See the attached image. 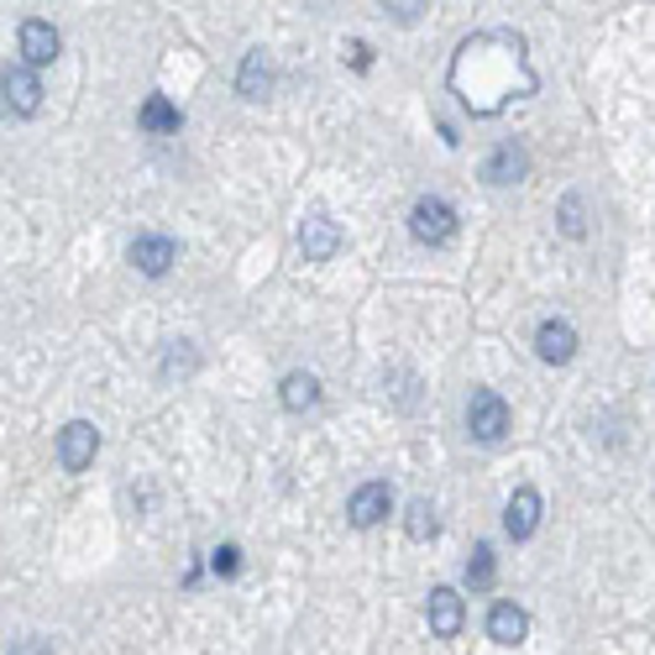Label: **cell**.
<instances>
[{
  "mask_svg": "<svg viewBox=\"0 0 655 655\" xmlns=\"http://www.w3.org/2000/svg\"><path fill=\"white\" fill-rule=\"evenodd\" d=\"M509 420H515V415H509V404L493 394V388H477V394L467 398V430L483 445L504 441V436H509Z\"/></svg>",
  "mask_w": 655,
  "mask_h": 655,
  "instance_id": "6da1fadb",
  "label": "cell"
},
{
  "mask_svg": "<svg viewBox=\"0 0 655 655\" xmlns=\"http://www.w3.org/2000/svg\"><path fill=\"white\" fill-rule=\"evenodd\" d=\"M451 231H456V211L445 205L441 194H425V200H415V211H409V236H415V241H425V247H441V241H451Z\"/></svg>",
  "mask_w": 655,
  "mask_h": 655,
  "instance_id": "7a4b0ae2",
  "label": "cell"
},
{
  "mask_svg": "<svg viewBox=\"0 0 655 655\" xmlns=\"http://www.w3.org/2000/svg\"><path fill=\"white\" fill-rule=\"evenodd\" d=\"M94 451H100V430L90 420H69L58 430V462H64V472H84L94 462Z\"/></svg>",
  "mask_w": 655,
  "mask_h": 655,
  "instance_id": "3957f363",
  "label": "cell"
},
{
  "mask_svg": "<svg viewBox=\"0 0 655 655\" xmlns=\"http://www.w3.org/2000/svg\"><path fill=\"white\" fill-rule=\"evenodd\" d=\"M425 619H430V630L441 634V640H456L462 624H467V603H462V592H456V587H430Z\"/></svg>",
  "mask_w": 655,
  "mask_h": 655,
  "instance_id": "277c9868",
  "label": "cell"
},
{
  "mask_svg": "<svg viewBox=\"0 0 655 655\" xmlns=\"http://www.w3.org/2000/svg\"><path fill=\"white\" fill-rule=\"evenodd\" d=\"M16 47H22V64L26 69H43V64H53L58 58V47H64V37H58V26L53 22H22V32H16Z\"/></svg>",
  "mask_w": 655,
  "mask_h": 655,
  "instance_id": "5b68a950",
  "label": "cell"
},
{
  "mask_svg": "<svg viewBox=\"0 0 655 655\" xmlns=\"http://www.w3.org/2000/svg\"><path fill=\"white\" fill-rule=\"evenodd\" d=\"M388 509H394V488H388V483H362V488L351 493L347 519L357 524V530H373V524L388 519Z\"/></svg>",
  "mask_w": 655,
  "mask_h": 655,
  "instance_id": "8992f818",
  "label": "cell"
},
{
  "mask_svg": "<svg viewBox=\"0 0 655 655\" xmlns=\"http://www.w3.org/2000/svg\"><path fill=\"white\" fill-rule=\"evenodd\" d=\"M300 247H305L309 262H330L347 247V236H341V226H336L330 215H309L305 226H300Z\"/></svg>",
  "mask_w": 655,
  "mask_h": 655,
  "instance_id": "52a82bcc",
  "label": "cell"
},
{
  "mask_svg": "<svg viewBox=\"0 0 655 655\" xmlns=\"http://www.w3.org/2000/svg\"><path fill=\"white\" fill-rule=\"evenodd\" d=\"M173 262H179V241L173 236H137L132 241V268L147 273V279H163Z\"/></svg>",
  "mask_w": 655,
  "mask_h": 655,
  "instance_id": "ba28073f",
  "label": "cell"
},
{
  "mask_svg": "<svg viewBox=\"0 0 655 655\" xmlns=\"http://www.w3.org/2000/svg\"><path fill=\"white\" fill-rule=\"evenodd\" d=\"M540 493L535 488H515V498L504 504V530H509V540H530L540 530Z\"/></svg>",
  "mask_w": 655,
  "mask_h": 655,
  "instance_id": "9c48e42d",
  "label": "cell"
},
{
  "mask_svg": "<svg viewBox=\"0 0 655 655\" xmlns=\"http://www.w3.org/2000/svg\"><path fill=\"white\" fill-rule=\"evenodd\" d=\"M535 351H540V362H551V368H566V362L577 357V330L566 326V320H540Z\"/></svg>",
  "mask_w": 655,
  "mask_h": 655,
  "instance_id": "30bf717a",
  "label": "cell"
},
{
  "mask_svg": "<svg viewBox=\"0 0 655 655\" xmlns=\"http://www.w3.org/2000/svg\"><path fill=\"white\" fill-rule=\"evenodd\" d=\"M0 90H5V111H16V116H37V105H43V84H37V74L32 69H5Z\"/></svg>",
  "mask_w": 655,
  "mask_h": 655,
  "instance_id": "8fae6325",
  "label": "cell"
},
{
  "mask_svg": "<svg viewBox=\"0 0 655 655\" xmlns=\"http://www.w3.org/2000/svg\"><path fill=\"white\" fill-rule=\"evenodd\" d=\"M524 168H530L524 147H519V142H498V147H493V158L483 163V179H488V184H519V179H524Z\"/></svg>",
  "mask_w": 655,
  "mask_h": 655,
  "instance_id": "7c38bea8",
  "label": "cell"
},
{
  "mask_svg": "<svg viewBox=\"0 0 655 655\" xmlns=\"http://www.w3.org/2000/svg\"><path fill=\"white\" fill-rule=\"evenodd\" d=\"M268 84H273V64H268L262 47H252V53L241 58V69H236V94H241V100H262Z\"/></svg>",
  "mask_w": 655,
  "mask_h": 655,
  "instance_id": "4fadbf2b",
  "label": "cell"
},
{
  "mask_svg": "<svg viewBox=\"0 0 655 655\" xmlns=\"http://www.w3.org/2000/svg\"><path fill=\"white\" fill-rule=\"evenodd\" d=\"M530 634V613L519 609V603H493L488 613V640H498V645H519Z\"/></svg>",
  "mask_w": 655,
  "mask_h": 655,
  "instance_id": "5bb4252c",
  "label": "cell"
},
{
  "mask_svg": "<svg viewBox=\"0 0 655 655\" xmlns=\"http://www.w3.org/2000/svg\"><path fill=\"white\" fill-rule=\"evenodd\" d=\"M279 398H283V409L305 415V409H315V404H320V377H315V373H289L279 383Z\"/></svg>",
  "mask_w": 655,
  "mask_h": 655,
  "instance_id": "9a60e30c",
  "label": "cell"
},
{
  "mask_svg": "<svg viewBox=\"0 0 655 655\" xmlns=\"http://www.w3.org/2000/svg\"><path fill=\"white\" fill-rule=\"evenodd\" d=\"M137 121H142V132L168 137V132H179V105H173L168 94H147V100H142V111H137Z\"/></svg>",
  "mask_w": 655,
  "mask_h": 655,
  "instance_id": "2e32d148",
  "label": "cell"
},
{
  "mask_svg": "<svg viewBox=\"0 0 655 655\" xmlns=\"http://www.w3.org/2000/svg\"><path fill=\"white\" fill-rule=\"evenodd\" d=\"M493 583H498V562H493V545H472L467 587H472V592H488Z\"/></svg>",
  "mask_w": 655,
  "mask_h": 655,
  "instance_id": "e0dca14e",
  "label": "cell"
},
{
  "mask_svg": "<svg viewBox=\"0 0 655 655\" xmlns=\"http://www.w3.org/2000/svg\"><path fill=\"white\" fill-rule=\"evenodd\" d=\"M404 530H409V540H430L436 535V509H430L425 498H415L409 515H404Z\"/></svg>",
  "mask_w": 655,
  "mask_h": 655,
  "instance_id": "ac0fdd59",
  "label": "cell"
},
{
  "mask_svg": "<svg viewBox=\"0 0 655 655\" xmlns=\"http://www.w3.org/2000/svg\"><path fill=\"white\" fill-rule=\"evenodd\" d=\"M556 221H562V231L572 236V241H583L587 236V215H583V194H566L562 211H556Z\"/></svg>",
  "mask_w": 655,
  "mask_h": 655,
  "instance_id": "d6986e66",
  "label": "cell"
},
{
  "mask_svg": "<svg viewBox=\"0 0 655 655\" xmlns=\"http://www.w3.org/2000/svg\"><path fill=\"white\" fill-rule=\"evenodd\" d=\"M211 566H215V577H236V572H241V551H236V545H221L211 556Z\"/></svg>",
  "mask_w": 655,
  "mask_h": 655,
  "instance_id": "ffe728a7",
  "label": "cell"
},
{
  "mask_svg": "<svg viewBox=\"0 0 655 655\" xmlns=\"http://www.w3.org/2000/svg\"><path fill=\"white\" fill-rule=\"evenodd\" d=\"M351 64H357V69H368V64H373V47H368V43H351Z\"/></svg>",
  "mask_w": 655,
  "mask_h": 655,
  "instance_id": "44dd1931",
  "label": "cell"
},
{
  "mask_svg": "<svg viewBox=\"0 0 655 655\" xmlns=\"http://www.w3.org/2000/svg\"><path fill=\"white\" fill-rule=\"evenodd\" d=\"M11 655H47V645H43V640H22Z\"/></svg>",
  "mask_w": 655,
  "mask_h": 655,
  "instance_id": "7402d4cb",
  "label": "cell"
}]
</instances>
